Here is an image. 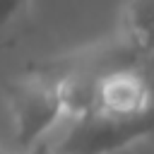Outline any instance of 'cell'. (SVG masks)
Returning a JSON list of instances; mask_svg holds the SVG:
<instances>
[{
  "label": "cell",
  "mask_w": 154,
  "mask_h": 154,
  "mask_svg": "<svg viewBox=\"0 0 154 154\" xmlns=\"http://www.w3.org/2000/svg\"><path fill=\"white\" fill-rule=\"evenodd\" d=\"M12 142L29 154L67 116L65 77L58 63L29 67L7 87Z\"/></svg>",
  "instance_id": "6da1fadb"
},
{
  "label": "cell",
  "mask_w": 154,
  "mask_h": 154,
  "mask_svg": "<svg viewBox=\"0 0 154 154\" xmlns=\"http://www.w3.org/2000/svg\"><path fill=\"white\" fill-rule=\"evenodd\" d=\"M67 118L65 132L48 142L63 154H113L152 135V118L125 120L94 108H84Z\"/></svg>",
  "instance_id": "7a4b0ae2"
},
{
  "label": "cell",
  "mask_w": 154,
  "mask_h": 154,
  "mask_svg": "<svg viewBox=\"0 0 154 154\" xmlns=\"http://www.w3.org/2000/svg\"><path fill=\"white\" fill-rule=\"evenodd\" d=\"M152 24L154 0H128L118 19L116 38L142 63H152Z\"/></svg>",
  "instance_id": "3957f363"
},
{
  "label": "cell",
  "mask_w": 154,
  "mask_h": 154,
  "mask_svg": "<svg viewBox=\"0 0 154 154\" xmlns=\"http://www.w3.org/2000/svg\"><path fill=\"white\" fill-rule=\"evenodd\" d=\"M31 0H0V46L10 43L29 19Z\"/></svg>",
  "instance_id": "277c9868"
},
{
  "label": "cell",
  "mask_w": 154,
  "mask_h": 154,
  "mask_svg": "<svg viewBox=\"0 0 154 154\" xmlns=\"http://www.w3.org/2000/svg\"><path fill=\"white\" fill-rule=\"evenodd\" d=\"M0 154H10V152H5V149H2V147H0Z\"/></svg>",
  "instance_id": "5b68a950"
}]
</instances>
